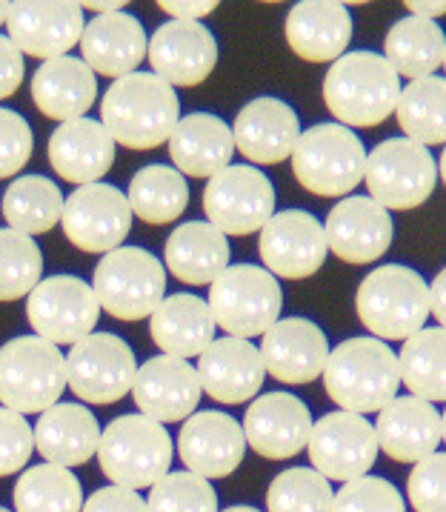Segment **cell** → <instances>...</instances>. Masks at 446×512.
Masks as SVG:
<instances>
[{"label": "cell", "mask_w": 446, "mask_h": 512, "mask_svg": "<svg viewBox=\"0 0 446 512\" xmlns=\"http://www.w3.org/2000/svg\"><path fill=\"white\" fill-rule=\"evenodd\" d=\"M441 438H444V444H446V410L444 415H441Z\"/></svg>", "instance_id": "obj_57"}, {"label": "cell", "mask_w": 446, "mask_h": 512, "mask_svg": "<svg viewBox=\"0 0 446 512\" xmlns=\"http://www.w3.org/2000/svg\"><path fill=\"white\" fill-rule=\"evenodd\" d=\"M209 309L215 327L229 338H264L281 321L284 292L272 272L258 264H229L209 284Z\"/></svg>", "instance_id": "obj_7"}, {"label": "cell", "mask_w": 446, "mask_h": 512, "mask_svg": "<svg viewBox=\"0 0 446 512\" xmlns=\"http://www.w3.org/2000/svg\"><path fill=\"white\" fill-rule=\"evenodd\" d=\"M41 275L43 255L35 238L9 226L0 229V301L29 298V292L43 281Z\"/></svg>", "instance_id": "obj_41"}, {"label": "cell", "mask_w": 446, "mask_h": 512, "mask_svg": "<svg viewBox=\"0 0 446 512\" xmlns=\"http://www.w3.org/2000/svg\"><path fill=\"white\" fill-rule=\"evenodd\" d=\"M78 46H81L83 63L95 75L121 81L126 75L138 72V66L146 61L149 38L135 15L112 12V15H98L86 23Z\"/></svg>", "instance_id": "obj_28"}, {"label": "cell", "mask_w": 446, "mask_h": 512, "mask_svg": "<svg viewBox=\"0 0 446 512\" xmlns=\"http://www.w3.org/2000/svg\"><path fill=\"white\" fill-rule=\"evenodd\" d=\"M398 367L409 395L429 404L446 401V329L424 327L406 338L398 352Z\"/></svg>", "instance_id": "obj_38"}, {"label": "cell", "mask_w": 446, "mask_h": 512, "mask_svg": "<svg viewBox=\"0 0 446 512\" xmlns=\"http://www.w3.org/2000/svg\"><path fill=\"white\" fill-rule=\"evenodd\" d=\"M355 312L372 338L378 341H406L426 327L429 312V284L421 272L404 264H386L372 269L361 281L355 295Z\"/></svg>", "instance_id": "obj_4"}, {"label": "cell", "mask_w": 446, "mask_h": 512, "mask_svg": "<svg viewBox=\"0 0 446 512\" xmlns=\"http://www.w3.org/2000/svg\"><path fill=\"white\" fill-rule=\"evenodd\" d=\"M35 149L32 126L21 112L0 106V181L15 178L29 164Z\"/></svg>", "instance_id": "obj_46"}, {"label": "cell", "mask_w": 446, "mask_h": 512, "mask_svg": "<svg viewBox=\"0 0 446 512\" xmlns=\"http://www.w3.org/2000/svg\"><path fill=\"white\" fill-rule=\"evenodd\" d=\"M229 252V238L221 229L209 221H189L166 238L163 267L189 287H206L229 267Z\"/></svg>", "instance_id": "obj_34"}, {"label": "cell", "mask_w": 446, "mask_h": 512, "mask_svg": "<svg viewBox=\"0 0 446 512\" xmlns=\"http://www.w3.org/2000/svg\"><path fill=\"white\" fill-rule=\"evenodd\" d=\"M83 9L81 3H38V0H21L9 3L6 15V32L9 41L21 49V55L38 58V61H55L66 58L81 43Z\"/></svg>", "instance_id": "obj_17"}, {"label": "cell", "mask_w": 446, "mask_h": 512, "mask_svg": "<svg viewBox=\"0 0 446 512\" xmlns=\"http://www.w3.org/2000/svg\"><path fill=\"white\" fill-rule=\"evenodd\" d=\"M6 15H9V3L0 0V26H6Z\"/></svg>", "instance_id": "obj_55"}, {"label": "cell", "mask_w": 446, "mask_h": 512, "mask_svg": "<svg viewBox=\"0 0 446 512\" xmlns=\"http://www.w3.org/2000/svg\"><path fill=\"white\" fill-rule=\"evenodd\" d=\"M444 69H446V52H444Z\"/></svg>", "instance_id": "obj_59"}, {"label": "cell", "mask_w": 446, "mask_h": 512, "mask_svg": "<svg viewBox=\"0 0 446 512\" xmlns=\"http://www.w3.org/2000/svg\"><path fill=\"white\" fill-rule=\"evenodd\" d=\"M0 512H12V510H6V507H0Z\"/></svg>", "instance_id": "obj_58"}, {"label": "cell", "mask_w": 446, "mask_h": 512, "mask_svg": "<svg viewBox=\"0 0 446 512\" xmlns=\"http://www.w3.org/2000/svg\"><path fill=\"white\" fill-rule=\"evenodd\" d=\"M95 298L118 321H143L166 298V267L149 249L121 246L95 267Z\"/></svg>", "instance_id": "obj_9"}, {"label": "cell", "mask_w": 446, "mask_h": 512, "mask_svg": "<svg viewBox=\"0 0 446 512\" xmlns=\"http://www.w3.org/2000/svg\"><path fill=\"white\" fill-rule=\"evenodd\" d=\"M149 512H221L218 510V492L212 481H206L195 472L181 470L163 475L161 481L149 490L146 498Z\"/></svg>", "instance_id": "obj_43"}, {"label": "cell", "mask_w": 446, "mask_h": 512, "mask_svg": "<svg viewBox=\"0 0 446 512\" xmlns=\"http://www.w3.org/2000/svg\"><path fill=\"white\" fill-rule=\"evenodd\" d=\"M158 6H161V12H166L172 21H192V23H201V18L212 15V12L218 9V3H215V0H201V3H192V0L169 3V0H163V3H158Z\"/></svg>", "instance_id": "obj_50"}, {"label": "cell", "mask_w": 446, "mask_h": 512, "mask_svg": "<svg viewBox=\"0 0 446 512\" xmlns=\"http://www.w3.org/2000/svg\"><path fill=\"white\" fill-rule=\"evenodd\" d=\"M446 35L435 21L409 15L398 21L384 38V58L398 78L421 81L444 66Z\"/></svg>", "instance_id": "obj_35"}, {"label": "cell", "mask_w": 446, "mask_h": 512, "mask_svg": "<svg viewBox=\"0 0 446 512\" xmlns=\"http://www.w3.org/2000/svg\"><path fill=\"white\" fill-rule=\"evenodd\" d=\"M401 98V78L375 52H346L329 66L324 103L346 129H369L384 123Z\"/></svg>", "instance_id": "obj_3"}, {"label": "cell", "mask_w": 446, "mask_h": 512, "mask_svg": "<svg viewBox=\"0 0 446 512\" xmlns=\"http://www.w3.org/2000/svg\"><path fill=\"white\" fill-rule=\"evenodd\" d=\"M406 12L415 15V18H424V21H435V18H444L446 15V0H432V3L412 0V3H406Z\"/></svg>", "instance_id": "obj_52"}, {"label": "cell", "mask_w": 446, "mask_h": 512, "mask_svg": "<svg viewBox=\"0 0 446 512\" xmlns=\"http://www.w3.org/2000/svg\"><path fill=\"white\" fill-rule=\"evenodd\" d=\"M306 452L312 470L321 472L326 481L349 484L355 478H364L375 467L381 450H378L375 427L364 415L338 410L312 424Z\"/></svg>", "instance_id": "obj_15"}, {"label": "cell", "mask_w": 446, "mask_h": 512, "mask_svg": "<svg viewBox=\"0 0 446 512\" xmlns=\"http://www.w3.org/2000/svg\"><path fill=\"white\" fill-rule=\"evenodd\" d=\"M12 501L15 512H81L86 498L75 472L43 461L18 478Z\"/></svg>", "instance_id": "obj_40"}, {"label": "cell", "mask_w": 446, "mask_h": 512, "mask_svg": "<svg viewBox=\"0 0 446 512\" xmlns=\"http://www.w3.org/2000/svg\"><path fill=\"white\" fill-rule=\"evenodd\" d=\"M406 495L415 512H446V452H435L412 467Z\"/></svg>", "instance_id": "obj_45"}, {"label": "cell", "mask_w": 446, "mask_h": 512, "mask_svg": "<svg viewBox=\"0 0 446 512\" xmlns=\"http://www.w3.org/2000/svg\"><path fill=\"white\" fill-rule=\"evenodd\" d=\"M126 201L132 206V215L143 224H175L189 206V184L175 166H143L129 184Z\"/></svg>", "instance_id": "obj_36"}, {"label": "cell", "mask_w": 446, "mask_h": 512, "mask_svg": "<svg viewBox=\"0 0 446 512\" xmlns=\"http://www.w3.org/2000/svg\"><path fill=\"white\" fill-rule=\"evenodd\" d=\"M261 361L275 381L301 387L324 375L329 361L326 332L309 318H281L261 341Z\"/></svg>", "instance_id": "obj_23"}, {"label": "cell", "mask_w": 446, "mask_h": 512, "mask_svg": "<svg viewBox=\"0 0 446 512\" xmlns=\"http://www.w3.org/2000/svg\"><path fill=\"white\" fill-rule=\"evenodd\" d=\"M332 501L329 481L312 467H289L266 490V512H332Z\"/></svg>", "instance_id": "obj_42"}, {"label": "cell", "mask_w": 446, "mask_h": 512, "mask_svg": "<svg viewBox=\"0 0 446 512\" xmlns=\"http://www.w3.org/2000/svg\"><path fill=\"white\" fill-rule=\"evenodd\" d=\"M66 355L38 335H18L0 347V407L18 415H41L61 404Z\"/></svg>", "instance_id": "obj_6"}, {"label": "cell", "mask_w": 446, "mask_h": 512, "mask_svg": "<svg viewBox=\"0 0 446 512\" xmlns=\"http://www.w3.org/2000/svg\"><path fill=\"white\" fill-rule=\"evenodd\" d=\"M275 186L258 166L232 164L203 189V212L206 221L221 229L223 235L244 238L261 232L275 215Z\"/></svg>", "instance_id": "obj_12"}, {"label": "cell", "mask_w": 446, "mask_h": 512, "mask_svg": "<svg viewBox=\"0 0 446 512\" xmlns=\"http://www.w3.org/2000/svg\"><path fill=\"white\" fill-rule=\"evenodd\" d=\"M221 512H261V510H255V507H229V510H221Z\"/></svg>", "instance_id": "obj_56"}, {"label": "cell", "mask_w": 446, "mask_h": 512, "mask_svg": "<svg viewBox=\"0 0 446 512\" xmlns=\"http://www.w3.org/2000/svg\"><path fill=\"white\" fill-rule=\"evenodd\" d=\"M201 395L195 367L172 355H155L143 361L132 384L135 407L158 424H178L192 418L201 404Z\"/></svg>", "instance_id": "obj_21"}, {"label": "cell", "mask_w": 446, "mask_h": 512, "mask_svg": "<svg viewBox=\"0 0 446 512\" xmlns=\"http://www.w3.org/2000/svg\"><path fill=\"white\" fill-rule=\"evenodd\" d=\"M26 318L35 335L55 347H75L101 321L95 289L75 275L43 278L26 298Z\"/></svg>", "instance_id": "obj_13"}, {"label": "cell", "mask_w": 446, "mask_h": 512, "mask_svg": "<svg viewBox=\"0 0 446 512\" xmlns=\"http://www.w3.org/2000/svg\"><path fill=\"white\" fill-rule=\"evenodd\" d=\"M326 244L335 258L352 267H366L384 258L395 238L392 215L369 195H349L326 215Z\"/></svg>", "instance_id": "obj_19"}, {"label": "cell", "mask_w": 446, "mask_h": 512, "mask_svg": "<svg viewBox=\"0 0 446 512\" xmlns=\"http://www.w3.org/2000/svg\"><path fill=\"white\" fill-rule=\"evenodd\" d=\"M172 458L175 447L169 432L141 412L121 415L101 432L98 464L115 487L152 490L163 475H169Z\"/></svg>", "instance_id": "obj_5"}, {"label": "cell", "mask_w": 446, "mask_h": 512, "mask_svg": "<svg viewBox=\"0 0 446 512\" xmlns=\"http://www.w3.org/2000/svg\"><path fill=\"white\" fill-rule=\"evenodd\" d=\"M26 78V63L21 49L9 41V35H0V101L12 98L21 89Z\"/></svg>", "instance_id": "obj_49"}, {"label": "cell", "mask_w": 446, "mask_h": 512, "mask_svg": "<svg viewBox=\"0 0 446 512\" xmlns=\"http://www.w3.org/2000/svg\"><path fill=\"white\" fill-rule=\"evenodd\" d=\"M178 455L186 470L206 481L229 478L244 464V427L226 412H195L178 432Z\"/></svg>", "instance_id": "obj_22"}, {"label": "cell", "mask_w": 446, "mask_h": 512, "mask_svg": "<svg viewBox=\"0 0 446 512\" xmlns=\"http://www.w3.org/2000/svg\"><path fill=\"white\" fill-rule=\"evenodd\" d=\"M32 430H35V450L41 452L43 461L66 470L81 467L92 461V455H98L103 432L95 412L72 401H61L41 412Z\"/></svg>", "instance_id": "obj_30"}, {"label": "cell", "mask_w": 446, "mask_h": 512, "mask_svg": "<svg viewBox=\"0 0 446 512\" xmlns=\"http://www.w3.org/2000/svg\"><path fill=\"white\" fill-rule=\"evenodd\" d=\"M364 184L369 198L386 212L418 209L438 184V164L432 152L406 138H392L366 155Z\"/></svg>", "instance_id": "obj_10"}, {"label": "cell", "mask_w": 446, "mask_h": 512, "mask_svg": "<svg viewBox=\"0 0 446 512\" xmlns=\"http://www.w3.org/2000/svg\"><path fill=\"white\" fill-rule=\"evenodd\" d=\"M35 452V430L18 412L0 407V478L18 475Z\"/></svg>", "instance_id": "obj_47"}, {"label": "cell", "mask_w": 446, "mask_h": 512, "mask_svg": "<svg viewBox=\"0 0 446 512\" xmlns=\"http://www.w3.org/2000/svg\"><path fill=\"white\" fill-rule=\"evenodd\" d=\"M61 189L52 184L43 175H23L18 181H12L9 189L3 192L0 212L6 218L9 229L23 232L29 238L46 235L55 226L61 224L63 215Z\"/></svg>", "instance_id": "obj_37"}, {"label": "cell", "mask_w": 446, "mask_h": 512, "mask_svg": "<svg viewBox=\"0 0 446 512\" xmlns=\"http://www.w3.org/2000/svg\"><path fill=\"white\" fill-rule=\"evenodd\" d=\"M49 164L61 181L75 186L101 184V178L112 169L118 144L103 129L101 121L78 118V121L61 123L46 146Z\"/></svg>", "instance_id": "obj_27"}, {"label": "cell", "mask_w": 446, "mask_h": 512, "mask_svg": "<svg viewBox=\"0 0 446 512\" xmlns=\"http://www.w3.org/2000/svg\"><path fill=\"white\" fill-rule=\"evenodd\" d=\"M135 352L115 332H92L66 355V384L86 404H115L132 395Z\"/></svg>", "instance_id": "obj_11"}, {"label": "cell", "mask_w": 446, "mask_h": 512, "mask_svg": "<svg viewBox=\"0 0 446 512\" xmlns=\"http://www.w3.org/2000/svg\"><path fill=\"white\" fill-rule=\"evenodd\" d=\"M326 395L344 412L369 415L381 412L398 398L401 367L386 341L372 335L349 338L329 352L324 367Z\"/></svg>", "instance_id": "obj_2"}, {"label": "cell", "mask_w": 446, "mask_h": 512, "mask_svg": "<svg viewBox=\"0 0 446 512\" xmlns=\"http://www.w3.org/2000/svg\"><path fill=\"white\" fill-rule=\"evenodd\" d=\"M406 141L421 146H446V78H421L401 86L395 106Z\"/></svg>", "instance_id": "obj_39"}, {"label": "cell", "mask_w": 446, "mask_h": 512, "mask_svg": "<svg viewBox=\"0 0 446 512\" xmlns=\"http://www.w3.org/2000/svg\"><path fill=\"white\" fill-rule=\"evenodd\" d=\"M258 252L264 261L266 272L286 281H304L329 258L324 224L304 209H284L269 218V224L261 229Z\"/></svg>", "instance_id": "obj_16"}, {"label": "cell", "mask_w": 446, "mask_h": 512, "mask_svg": "<svg viewBox=\"0 0 446 512\" xmlns=\"http://www.w3.org/2000/svg\"><path fill=\"white\" fill-rule=\"evenodd\" d=\"M438 178H441L446 186V146H444V152H441V161H438Z\"/></svg>", "instance_id": "obj_54"}, {"label": "cell", "mask_w": 446, "mask_h": 512, "mask_svg": "<svg viewBox=\"0 0 446 512\" xmlns=\"http://www.w3.org/2000/svg\"><path fill=\"white\" fill-rule=\"evenodd\" d=\"M181 121L178 92L152 72H132L112 81L101 101V123L115 144L126 149H155L169 144Z\"/></svg>", "instance_id": "obj_1"}, {"label": "cell", "mask_w": 446, "mask_h": 512, "mask_svg": "<svg viewBox=\"0 0 446 512\" xmlns=\"http://www.w3.org/2000/svg\"><path fill=\"white\" fill-rule=\"evenodd\" d=\"M83 12H92L95 18L98 15H112V12H123V3H81Z\"/></svg>", "instance_id": "obj_53"}, {"label": "cell", "mask_w": 446, "mask_h": 512, "mask_svg": "<svg viewBox=\"0 0 446 512\" xmlns=\"http://www.w3.org/2000/svg\"><path fill=\"white\" fill-rule=\"evenodd\" d=\"M81 512H149L146 510V498H141V492L126 490V487H103L95 490L86 501H83Z\"/></svg>", "instance_id": "obj_48"}, {"label": "cell", "mask_w": 446, "mask_h": 512, "mask_svg": "<svg viewBox=\"0 0 446 512\" xmlns=\"http://www.w3.org/2000/svg\"><path fill=\"white\" fill-rule=\"evenodd\" d=\"M195 372H198L201 390L226 407L252 401L266 381L261 349L252 341L229 338V335L215 338L203 349L198 355Z\"/></svg>", "instance_id": "obj_24"}, {"label": "cell", "mask_w": 446, "mask_h": 512, "mask_svg": "<svg viewBox=\"0 0 446 512\" xmlns=\"http://www.w3.org/2000/svg\"><path fill=\"white\" fill-rule=\"evenodd\" d=\"M429 312L435 315V321L446 329V267L435 275V281L429 284Z\"/></svg>", "instance_id": "obj_51"}, {"label": "cell", "mask_w": 446, "mask_h": 512, "mask_svg": "<svg viewBox=\"0 0 446 512\" xmlns=\"http://www.w3.org/2000/svg\"><path fill=\"white\" fill-rule=\"evenodd\" d=\"M32 101L52 121H78L98 101V75L83 58H55L38 66L32 75Z\"/></svg>", "instance_id": "obj_32"}, {"label": "cell", "mask_w": 446, "mask_h": 512, "mask_svg": "<svg viewBox=\"0 0 446 512\" xmlns=\"http://www.w3.org/2000/svg\"><path fill=\"white\" fill-rule=\"evenodd\" d=\"M232 138L249 166L284 164L298 146L301 121L298 112L281 98H255L238 112Z\"/></svg>", "instance_id": "obj_25"}, {"label": "cell", "mask_w": 446, "mask_h": 512, "mask_svg": "<svg viewBox=\"0 0 446 512\" xmlns=\"http://www.w3.org/2000/svg\"><path fill=\"white\" fill-rule=\"evenodd\" d=\"M132 218V206L118 186L89 184L78 186L63 201L61 226L66 241L75 249L89 255H109L123 246Z\"/></svg>", "instance_id": "obj_14"}, {"label": "cell", "mask_w": 446, "mask_h": 512, "mask_svg": "<svg viewBox=\"0 0 446 512\" xmlns=\"http://www.w3.org/2000/svg\"><path fill=\"white\" fill-rule=\"evenodd\" d=\"M146 61L152 66V75H158L172 89H192L215 72L218 41L203 23L166 21L149 38Z\"/></svg>", "instance_id": "obj_18"}, {"label": "cell", "mask_w": 446, "mask_h": 512, "mask_svg": "<svg viewBox=\"0 0 446 512\" xmlns=\"http://www.w3.org/2000/svg\"><path fill=\"white\" fill-rule=\"evenodd\" d=\"M235 138L229 123L209 112L183 115L172 138H169V158L183 178H215L226 166H232Z\"/></svg>", "instance_id": "obj_31"}, {"label": "cell", "mask_w": 446, "mask_h": 512, "mask_svg": "<svg viewBox=\"0 0 446 512\" xmlns=\"http://www.w3.org/2000/svg\"><path fill=\"white\" fill-rule=\"evenodd\" d=\"M289 161L295 181L318 198H349L355 186L364 184L366 149L341 123H318L301 132Z\"/></svg>", "instance_id": "obj_8"}, {"label": "cell", "mask_w": 446, "mask_h": 512, "mask_svg": "<svg viewBox=\"0 0 446 512\" xmlns=\"http://www.w3.org/2000/svg\"><path fill=\"white\" fill-rule=\"evenodd\" d=\"M312 412L292 392H266L249 404L244 415L246 447L266 461H286L306 450L312 432Z\"/></svg>", "instance_id": "obj_20"}, {"label": "cell", "mask_w": 446, "mask_h": 512, "mask_svg": "<svg viewBox=\"0 0 446 512\" xmlns=\"http://www.w3.org/2000/svg\"><path fill=\"white\" fill-rule=\"evenodd\" d=\"M286 43L306 63H335L352 41V18L344 3L306 0L286 15Z\"/></svg>", "instance_id": "obj_29"}, {"label": "cell", "mask_w": 446, "mask_h": 512, "mask_svg": "<svg viewBox=\"0 0 446 512\" xmlns=\"http://www.w3.org/2000/svg\"><path fill=\"white\" fill-rule=\"evenodd\" d=\"M375 438L378 450H384L398 464H418L441 447V412L435 404L415 395H401L378 412Z\"/></svg>", "instance_id": "obj_26"}, {"label": "cell", "mask_w": 446, "mask_h": 512, "mask_svg": "<svg viewBox=\"0 0 446 512\" xmlns=\"http://www.w3.org/2000/svg\"><path fill=\"white\" fill-rule=\"evenodd\" d=\"M332 512H406V501L386 478H355L335 492Z\"/></svg>", "instance_id": "obj_44"}, {"label": "cell", "mask_w": 446, "mask_h": 512, "mask_svg": "<svg viewBox=\"0 0 446 512\" xmlns=\"http://www.w3.org/2000/svg\"><path fill=\"white\" fill-rule=\"evenodd\" d=\"M215 332L218 327L209 304L189 292L166 295L161 307L149 318V335L158 344L161 355H172L183 361L198 358L215 341Z\"/></svg>", "instance_id": "obj_33"}]
</instances>
